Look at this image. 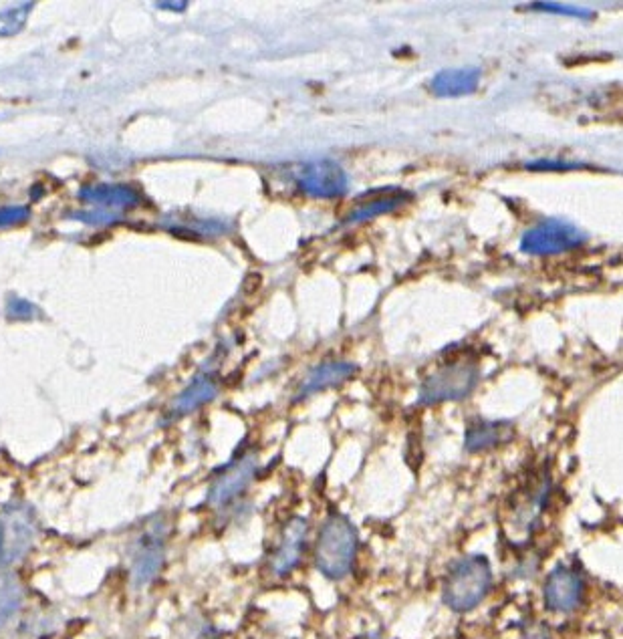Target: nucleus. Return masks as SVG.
Wrapping results in <instances>:
<instances>
[{"label": "nucleus", "mask_w": 623, "mask_h": 639, "mask_svg": "<svg viewBox=\"0 0 623 639\" xmlns=\"http://www.w3.org/2000/svg\"><path fill=\"white\" fill-rule=\"evenodd\" d=\"M482 71L478 67H460L440 71L432 79V91L438 97H462L470 95L480 85Z\"/></svg>", "instance_id": "ddd939ff"}, {"label": "nucleus", "mask_w": 623, "mask_h": 639, "mask_svg": "<svg viewBox=\"0 0 623 639\" xmlns=\"http://www.w3.org/2000/svg\"><path fill=\"white\" fill-rule=\"evenodd\" d=\"M307 535H309V523L301 517L291 519L283 527L279 545L271 557V569L275 575L285 577L297 569V565L305 553Z\"/></svg>", "instance_id": "1a4fd4ad"}, {"label": "nucleus", "mask_w": 623, "mask_h": 639, "mask_svg": "<svg viewBox=\"0 0 623 639\" xmlns=\"http://www.w3.org/2000/svg\"><path fill=\"white\" fill-rule=\"evenodd\" d=\"M408 198H410V194H404V192L394 190L390 196L363 202V204H359L355 210H351V212L347 214L345 224H355V222H363V220H371V218H376V216L388 214V212L400 208L402 204H406Z\"/></svg>", "instance_id": "dca6fc26"}, {"label": "nucleus", "mask_w": 623, "mask_h": 639, "mask_svg": "<svg viewBox=\"0 0 623 639\" xmlns=\"http://www.w3.org/2000/svg\"><path fill=\"white\" fill-rule=\"evenodd\" d=\"M515 436V428L509 422H484V420H476L470 422V426L466 428V450L468 452H482V450H490L498 444L509 442Z\"/></svg>", "instance_id": "4468645a"}, {"label": "nucleus", "mask_w": 623, "mask_h": 639, "mask_svg": "<svg viewBox=\"0 0 623 639\" xmlns=\"http://www.w3.org/2000/svg\"><path fill=\"white\" fill-rule=\"evenodd\" d=\"M73 218H77V220H81V222H87V224H111V222H115L119 216L113 214V212H109V210H99V212L91 210V212H79V214H75Z\"/></svg>", "instance_id": "5701e85b"}, {"label": "nucleus", "mask_w": 623, "mask_h": 639, "mask_svg": "<svg viewBox=\"0 0 623 639\" xmlns=\"http://www.w3.org/2000/svg\"><path fill=\"white\" fill-rule=\"evenodd\" d=\"M218 394V379L214 373H202L198 375L190 386L178 396V400L174 402V416H186L194 410H198L200 406L212 402Z\"/></svg>", "instance_id": "2eb2a0df"}, {"label": "nucleus", "mask_w": 623, "mask_h": 639, "mask_svg": "<svg viewBox=\"0 0 623 639\" xmlns=\"http://www.w3.org/2000/svg\"><path fill=\"white\" fill-rule=\"evenodd\" d=\"M587 240L585 232L575 224L559 218H549L533 226L523 234L521 250L535 257H547V254H561L581 246Z\"/></svg>", "instance_id": "39448f33"}, {"label": "nucleus", "mask_w": 623, "mask_h": 639, "mask_svg": "<svg viewBox=\"0 0 623 639\" xmlns=\"http://www.w3.org/2000/svg\"><path fill=\"white\" fill-rule=\"evenodd\" d=\"M297 186L311 198L331 200L345 196L349 180L339 164L331 160H319L303 166L297 172Z\"/></svg>", "instance_id": "6e6552de"}, {"label": "nucleus", "mask_w": 623, "mask_h": 639, "mask_svg": "<svg viewBox=\"0 0 623 639\" xmlns=\"http://www.w3.org/2000/svg\"><path fill=\"white\" fill-rule=\"evenodd\" d=\"M259 470V462L255 454H244L230 462L222 472L216 474L214 482L210 484L208 502L214 508L228 506L232 500H236L248 484L253 482L255 474Z\"/></svg>", "instance_id": "0eeeda50"}, {"label": "nucleus", "mask_w": 623, "mask_h": 639, "mask_svg": "<svg viewBox=\"0 0 623 639\" xmlns=\"http://www.w3.org/2000/svg\"><path fill=\"white\" fill-rule=\"evenodd\" d=\"M478 377H480V369L474 361L446 363L424 379L418 404L434 406L442 402L464 400L476 388Z\"/></svg>", "instance_id": "20e7f679"}, {"label": "nucleus", "mask_w": 623, "mask_h": 639, "mask_svg": "<svg viewBox=\"0 0 623 639\" xmlns=\"http://www.w3.org/2000/svg\"><path fill=\"white\" fill-rule=\"evenodd\" d=\"M29 216H31L29 206H3L0 208V228L23 224L25 220H29Z\"/></svg>", "instance_id": "412c9836"}, {"label": "nucleus", "mask_w": 623, "mask_h": 639, "mask_svg": "<svg viewBox=\"0 0 623 639\" xmlns=\"http://www.w3.org/2000/svg\"><path fill=\"white\" fill-rule=\"evenodd\" d=\"M7 315L11 319H17V321H29V319H35L39 315V309L25 301V299H19V297H13L7 305Z\"/></svg>", "instance_id": "aec40b11"}, {"label": "nucleus", "mask_w": 623, "mask_h": 639, "mask_svg": "<svg viewBox=\"0 0 623 639\" xmlns=\"http://www.w3.org/2000/svg\"><path fill=\"white\" fill-rule=\"evenodd\" d=\"M39 537L35 510L25 502H11L0 513V567L21 563Z\"/></svg>", "instance_id": "7ed1b4c3"}, {"label": "nucleus", "mask_w": 623, "mask_h": 639, "mask_svg": "<svg viewBox=\"0 0 623 639\" xmlns=\"http://www.w3.org/2000/svg\"><path fill=\"white\" fill-rule=\"evenodd\" d=\"M25 589L15 575H0V627H5L23 607Z\"/></svg>", "instance_id": "f3484780"}, {"label": "nucleus", "mask_w": 623, "mask_h": 639, "mask_svg": "<svg viewBox=\"0 0 623 639\" xmlns=\"http://www.w3.org/2000/svg\"><path fill=\"white\" fill-rule=\"evenodd\" d=\"M365 639H382V635H378V633H373V635H367Z\"/></svg>", "instance_id": "393cba45"}, {"label": "nucleus", "mask_w": 623, "mask_h": 639, "mask_svg": "<svg viewBox=\"0 0 623 639\" xmlns=\"http://www.w3.org/2000/svg\"><path fill=\"white\" fill-rule=\"evenodd\" d=\"M31 9H33V3H25L15 9L0 11V37L17 35L23 29V25L27 23Z\"/></svg>", "instance_id": "a211bd4d"}, {"label": "nucleus", "mask_w": 623, "mask_h": 639, "mask_svg": "<svg viewBox=\"0 0 623 639\" xmlns=\"http://www.w3.org/2000/svg\"><path fill=\"white\" fill-rule=\"evenodd\" d=\"M160 9H174L176 13L178 11H184L188 7V3H158Z\"/></svg>", "instance_id": "b1692460"}, {"label": "nucleus", "mask_w": 623, "mask_h": 639, "mask_svg": "<svg viewBox=\"0 0 623 639\" xmlns=\"http://www.w3.org/2000/svg\"><path fill=\"white\" fill-rule=\"evenodd\" d=\"M531 9L541 11V13L567 15V17H573V19H593V13H589L585 9H573V7H565V5H557V3H533Z\"/></svg>", "instance_id": "6ab92c4d"}, {"label": "nucleus", "mask_w": 623, "mask_h": 639, "mask_svg": "<svg viewBox=\"0 0 623 639\" xmlns=\"http://www.w3.org/2000/svg\"><path fill=\"white\" fill-rule=\"evenodd\" d=\"M357 553V529L343 515H331L315 545V567L331 581L349 575Z\"/></svg>", "instance_id": "f257e3e1"}, {"label": "nucleus", "mask_w": 623, "mask_h": 639, "mask_svg": "<svg viewBox=\"0 0 623 639\" xmlns=\"http://www.w3.org/2000/svg\"><path fill=\"white\" fill-rule=\"evenodd\" d=\"M79 200L99 206L101 210H121L130 208L140 202V194L132 186L123 184H97V186H87L79 192Z\"/></svg>", "instance_id": "f8f14e48"}, {"label": "nucleus", "mask_w": 623, "mask_h": 639, "mask_svg": "<svg viewBox=\"0 0 623 639\" xmlns=\"http://www.w3.org/2000/svg\"><path fill=\"white\" fill-rule=\"evenodd\" d=\"M355 371H357V367L347 361L321 363L315 369H311L309 375L305 377V381L301 383V388L297 392V400H305L317 392L341 386V383L347 381Z\"/></svg>", "instance_id": "9b49d317"}, {"label": "nucleus", "mask_w": 623, "mask_h": 639, "mask_svg": "<svg viewBox=\"0 0 623 639\" xmlns=\"http://www.w3.org/2000/svg\"><path fill=\"white\" fill-rule=\"evenodd\" d=\"M585 168L583 164H571V162H555V160H537L529 162L527 170H539V172H567V170H581Z\"/></svg>", "instance_id": "4be33fe9"}, {"label": "nucleus", "mask_w": 623, "mask_h": 639, "mask_svg": "<svg viewBox=\"0 0 623 639\" xmlns=\"http://www.w3.org/2000/svg\"><path fill=\"white\" fill-rule=\"evenodd\" d=\"M492 585L490 563L482 555H468L456 561L444 583V603L456 611L466 613L480 605Z\"/></svg>", "instance_id": "f03ea898"}, {"label": "nucleus", "mask_w": 623, "mask_h": 639, "mask_svg": "<svg viewBox=\"0 0 623 639\" xmlns=\"http://www.w3.org/2000/svg\"><path fill=\"white\" fill-rule=\"evenodd\" d=\"M166 559V533L154 527L140 535L130 553V573L138 587L152 583L164 567Z\"/></svg>", "instance_id": "423d86ee"}, {"label": "nucleus", "mask_w": 623, "mask_h": 639, "mask_svg": "<svg viewBox=\"0 0 623 639\" xmlns=\"http://www.w3.org/2000/svg\"><path fill=\"white\" fill-rule=\"evenodd\" d=\"M583 579L571 567H557L545 581V603L555 613H571L579 607Z\"/></svg>", "instance_id": "9d476101"}]
</instances>
